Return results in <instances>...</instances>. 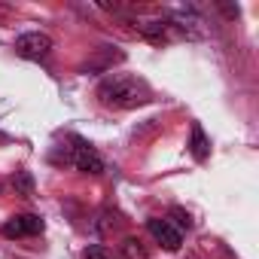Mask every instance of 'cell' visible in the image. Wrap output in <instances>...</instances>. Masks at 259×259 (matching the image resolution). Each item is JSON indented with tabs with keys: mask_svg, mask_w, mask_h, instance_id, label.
Listing matches in <instances>:
<instances>
[{
	"mask_svg": "<svg viewBox=\"0 0 259 259\" xmlns=\"http://www.w3.org/2000/svg\"><path fill=\"white\" fill-rule=\"evenodd\" d=\"M70 153H67V162L76 168V171H85V174H101L104 171V159L98 156V150L92 144H85L82 138H73L70 141Z\"/></svg>",
	"mask_w": 259,
	"mask_h": 259,
	"instance_id": "2",
	"label": "cell"
},
{
	"mask_svg": "<svg viewBox=\"0 0 259 259\" xmlns=\"http://www.w3.org/2000/svg\"><path fill=\"white\" fill-rule=\"evenodd\" d=\"M98 101L110 110H135V107H144L153 92L144 79L132 76V73H110L98 82Z\"/></svg>",
	"mask_w": 259,
	"mask_h": 259,
	"instance_id": "1",
	"label": "cell"
},
{
	"mask_svg": "<svg viewBox=\"0 0 259 259\" xmlns=\"http://www.w3.org/2000/svg\"><path fill=\"white\" fill-rule=\"evenodd\" d=\"M13 16V7H7V4H0V22H7Z\"/></svg>",
	"mask_w": 259,
	"mask_h": 259,
	"instance_id": "11",
	"label": "cell"
},
{
	"mask_svg": "<svg viewBox=\"0 0 259 259\" xmlns=\"http://www.w3.org/2000/svg\"><path fill=\"white\" fill-rule=\"evenodd\" d=\"M192 156H195V162H204L207 156H210V144H207V138H204V128L198 125V122H192Z\"/></svg>",
	"mask_w": 259,
	"mask_h": 259,
	"instance_id": "6",
	"label": "cell"
},
{
	"mask_svg": "<svg viewBox=\"0 0 259 259\" xmlns=\"http://www.w3.org/2000/svg\"><path fill=\"white\" fill-rule=\"evenodd\" d=\"M168 223H171V226H174L177 232H183V229H192V217H189V213H186L183 207H174V210H171V220H168Z\"/></svg>",
	"mask_w": 259,
	"mask_h": 259,
	"instance_id": "8",
	"label": "cell"
},
{
	"mask_svg": "<svg viewBox=\"0 0 259 259\" xmlns=\"http://www.w3.org/2000/svg\"><path fill=\"white\" fill-rule=\"evenodd\" d=\"M147 229H150V235L168 250V253H177L180 250V244H183V232H177L168 220H162V217H153L150 223H147Z\"/></svg>",
	"mask_w": 259,
	"mask_h": 259,
	"instance_id": "5",
	"label": "cell"
},
{
	"mask_svg": "<svg viewBox=\"0 0 259 259\" xmlns=\"http://www.w3.org/2000/svg\"><path fill=\"white\" fill-rule=\"evenodd\" d=\"M85 259H116L107 247H101V244H92L89 250H85Z\"/></svg>",
	"mask_w": 259,
	"mask_h": 259,
	"instance_id": "10",
	"label": "cell"
},
{
	"mask_svg": "<svg viewBox=\"0 0 259 259\" xmlns=\"http://www.w3.org/2000/svg\"><path fill=\"white\" fill-rule=\"evenodd\" d=\"M119 250H122V259H150V250L144 247L141 238H125Z\"/></svg>",
	"mask_w": 259,
	"mask_h": 259,
	"instance_id": "7",
	"label": "cell"
},
{
	"mask_svg": "<svg viewBox=\"0 0 259 259\" xmlns=\"http://www.w3.org/2000/svg\"><path fill=\"white\" fill-rule=\"evenodd\" d=\"M0 141H4V135H0Z\"/></svg>",
	"mask_w": 259,
	"mask_h": 259,
	"instance_id": "13",
	"label": "cell"
},
{
	"mask_svg": "<svg viewBox=\"0 0 259 259\" xmlns=\"http://www.w3.org/2000/svg\"><path fill=\"white\" fill-rule=\"evenodd\" d=\"M13 49H16V55H22L28 61H43L52 52V37L40 34V31H31V34H22Z\"/></svg>",
	"mask_w": 259,
	"mask_h": 259,
	"instance_id": "3",
	"label": "cell"
},
{
	"mask_svg": "<svg viewBox=\"0 0 259 259\" xmlns=\"http://www.w3.org/2000/svg\"><path fill=\"white\" fill-rule=\"evenodd\" d=\"M13 186H16L22 195H31V192H34V180H31V174H28V171H22V174L13 180Z\"/></svg>",
	"mask_w": 259,
	"mask_h": 259,
	"instance_id": "9",
	"label": "cell"
},
{
	"mask_svg": "<svg viewBox=\"0 0 259 259\" xmlns=\"http://www.w3.org/2000/svg\"><path fill=\"white\" fill-rule=\"evenodd\" d=\"M0 192H4V186H0Z\"/></svg>",
	"mask_w": 259,
	"mask_h": 259,
	"instance_id": "12",
	"label": "cell"
},
{
	"mask_svg": "<svg viewBox=\"0 0 259 259\" xmlns=\"http://www.w3.org/2000/svg\"><path fill=\"white\" fill-rule=\"evenodd\" d=\"M43 229H46V223L37 213H19V217L7 220L0 232H4V238H28V235H40Z\"/></svg>",
	"mask_w": 259,
	"mask_h": 259,
	"instance_id": "4",
	"label": "cell"
}]
</instances>
